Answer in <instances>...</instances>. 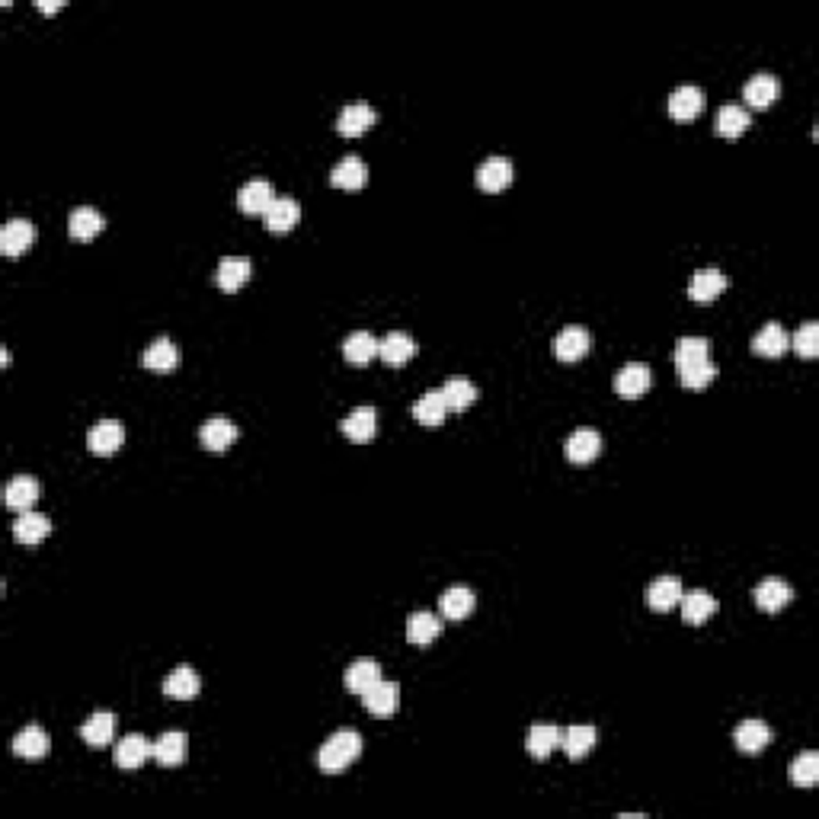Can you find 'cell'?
Returning a JSON list of instances; mask_svg holds the SVG:
<instances>
[{
	"label": "cell",
	"mask_w": 819,
	"mask_h": 819,
	"mask_svg": "<svg viewBox=\"0 0 819 819\" xmlns=\"http://www.w3.org/2000/svg\"><path fill=\"white\" fill-rule=\"evenodd\" d=\"M445 416H448V406H445V400H442L439 391H426L414 404V420L423 423V426H442Z\"/></svg>",
	"instance_id": "ab89813d"
},
{
	"label": "cell",
	"mask_w": 819,
	"mask_h": 819,
	"mask_svg": "<svg viewBox=\"0 0 819 819\" xmlns=\"http://www.w3.org/2000/svg\"><path fill=\"white\" fill-rule=\"evenodd\" d=\"M772 740H774L772 727H768L765 721H759V717H749V721H742L740 727L733 730L736 749L746 755H755V752H762V749H768Z\"/></svg>",
	"instance_id": "5b68a950"
},
{
	"label": "cell",
	"mask_w": 819,
	"mask_h": 819,
	"mask_svg": "<svg viewBox=\"0 0 819 819\" xmlns=\"http://www.w3.org/2000/svg\"><path fill=\"white\" fill-rule=\"evenodd\" d=\"M781 93V84L774 74H755V77H749V84L742 87V99H746L752 109H768V106L778 99Z\"/></svg>",
	"instance_id": "484cf974"
},
{
	"label": "cell",
	"mask_w": 819,
	"mask_h": 819,
	"mask_svg": "<svg viewBox=\"0 0 819 819\" xmlns=\"http://www.w3.org/2000/svg\"><path fill=\"white\" fill-rule=\"evenodd\" d=\"M33 243H36V224L26 221V218H10V221L0 228V250H4V256H10V260L26 253Z\"/></svg>",
	"instance_id": "3957f363"
},
{
	"label": "cell",
	"mask_w": 819,
	"mask_h": 819,
	"mask_svg": "<svg viewBox=\"0 0 819 819\" xmlns=\"http://www.w3.org/2000/svg\"><path fill=\"white\" fill-rule=\"evenodd\" d=\"M512 164L506 158H490L477 167V186L484 192H503L512 183Z\"/></svg>",
	"instance_id": "83f0119b"
},
{
	"label": "cell",
	"mask_w": 819,
	"mask_h": 819,
	"mask_svg": "<svg viewBox=\"0 0 819 819\" xmlns=\"http://www.w3.org/2000/svg\"><path fill=\"white\" fill-rule=\"evenodd\" d=\"M362 704H365L368 714L391 717L394 711L400 708V685H397V681H384V679H381L378 685H372V689L362 695Z\"/></svg>",
	"instance_id": "7c38bea8"
},
{
	"label": "cell",
	"mask_w": 819,
	"mask_h": 819,
	"mask_svg": "<svg viewBox=\"0 0 819 819\" xmlns=\"http://www.w3.org/2000/svg\"><path fill=\"white\" fill-rule=\"evenodd\" d=\"M599 452H602V435L596 429H577L567 439V458L573 465H589V461L599 458Z\"/></svg>",
	"instance_id": "4316f807"
},
{
	"label": "cell",
	"mask_w": 819,
	"mask_h": 819,
	"mask_svg": "<svg viewBox=\"0 0 819 819\" xmlns=\"http://www.w3.org/2000/svg\"><path fill=\"white\" fill-rule=\"evenodd\" d=\"M61 7H65L61 0H52V4H48V0H39V10H42V14H58Z\"/></svg>",
	"instance_id": "bcb514c9"
},
{
	"label": "cell",
	"mask_w": 819,
	"mask_h": 819,
	"mask_svg": "<svg viewBox=\"0 0 819 819\" xmlns=\"http://www.w3.org/2000/svg\"><path fill=\"white\" fill-rule=\"evenodd\" d=\"M276 202V192H272V183L269 179H250L247 186H241L237 192V209L243 215H266L269 205Z\"/></svg>",
	"instance_id": "30bf717a"
},
{
	"label": "cell",
	"mask_w": 819,
	"mask_h": 819,
	"mask_svg": "<svg viewBox=\"0 0 819 819\" xmlns=\"http://www.w3.org/2000/svg\"><path fill=\"white\" fill-rule=\"evenodd\" d=\"M262 221H266V230H272V234H289V230L302 221V205H298L292 196H282L269 205Z\"/></svg>",
	"instance_id": "5bb4252c"
},
{
	"label": "cell",
	"mask_w": 819,
	"mask_h": 819,
	"mask_svg": "<svg viewBox=\"0 0 819 819\" xmlns=\"http://www.w3.org/2000/svg\"><path fill=\"white\" fill-rule=\"evenodd\" d=\"M650 384H653V372H650V365H643V362H628V365L615 374V391L621 394L624 400L643 397V394L650 391Z\"/></svg>",
	"instance_id": "8992f818"
},
{
	"label": "cell",
	"mask_w": 819,
	"mask_h": 819,
	"mask_svg": "<svg viewBox=\"0 0 819 819\" xmlns=\"http://www.w3.org/2000/svg\"><path fill=\"white\" fill-rule=\"evenodd\" d=\"M330 183L336 186V189H362V186L368 183V164L362 158H355V154H349V158H343L340 164L330 170Z\"/></svg>",
	"instance_id": "9a60e30c"
},
{
	"label": "cell",
	"mask_w": 819,
	"mask_h": 819,
	"mask_svg": "<svg viewBox=\"0 0 819 819\" xmlns=\"http://www.w3.org/2000/svg\"><path fill=\"white\" fill-rule=\"evenodd\" d=\"M787 349H791V336H787V330L774 321L765 323V327L752 336V353L765 355V359H778V355H784Z\"/></svg>",
	"instance_id": "cb8c5ba5"
},
{
	"label": "cell",
	"mask_w": 819,
	"mask_h": 819,
	"mask_svg": "<svg viewBox=\"0 0 819 819\" xmlns=\"http://www.w3.org/2000/svg\"><path fill=\"white\" fill-rule=\"evenodd\" d=\"M791 784L797 787H813L819 781V755L816 752H804L791 762Z\"/></svg>",
	"instance_id": "ee69618b"
},
{
	"label": "cell",
	"mask_w": 819,
	"mask_h": 819,
	"mask_svg": "<svg viewBox=\"0 0 819 819\" xmlns=\"http://www.w3.org/2000/svg\"><path fill=\"white\" fill-rule=\"evenodd\" d=\"M122 442H125V429L118 420H103L87 433V448H90L93 455H99V458L116 455L118 448H122Z\"/></svg>",
	"instance_id": "ba28073f"
},
{
	"label": "cell",
	"mask_w": 819,
	"mask_h": 819,
	"mask_svg": "<svg viewBox=\"0 0 819 819\" xmlns=\"http://www.w3.org/2000/svg\"><path fill=\"white\" fill-rule=\"evenodd\" d=\"M727 292V276H723L721 269H698L695 276H691L689 282V298L691 302H714L717 295H723Z\"/></svg>",
	"instance_id": "2e32d148"
},
{
	"label": "cell",
	"mask_w": 819,
	"mask_h": 819,
	"mask_svg": "<svg viewBox=\"0 0 819 819\" xmlns=\"http://www.w3.org/2000/svg\"><path fill=\"white\" fill-rule=\"evenodd\" d=\"M474 605H477V599H474V592L467 589V586H448L445 592H442V615L452 618V621H465L467 615L474 611Z\"/></svg>",
	"instance_id": "e575fe53"
},
{
	"label": "cell",
	"mask_w": 819,
	"mask_h": 819,
	"mask_svg": "<svg viewBox=\"0 0 819 819\" xmlns=\"http://www.w3.org/2000/svg\"><path fill=\"white\" fill-rule=\"evenodd\" d=\"M791 599H793V589L781 577H768L755 586V605H759L762 611H768V615H772V611H781Z\"/></svg>",
	"instance_id": "603a6c76"
},
{
	"label": "cell",
	"mask_w": 819,
	"mask_h": 819,
	"mask_svg": "<svg viewBox=\"0 0 819 819\" xmlns=\"http://www.w3.org/2000/svg\"><path fill=\"white\" fill-rule=\"evenodd\" d=\"M685 589H681V579L679 577H660L647 586V605L653 611H669L681 602Z\"/></svg>",
	"instance_id": "d6986e66"
},
{
	"label": "cell",
	"mask_w": 819,
	"mask_h": 819,
	"mask_svg": "<svg viewBox=\"0 0 819 819\" xmlns=\"http://www.w3.org/2000/svg\"><path fill=\"white\" fill-rule=\"evenodd\" d=\"M112 736H116V714H109V711H97V714L87 717V723L80 727V740L93 749L109 746Z\"/></svg>",
	"instance_id": "d4e9b609"
},
{
	"label": "cell",
	"mask_w": 819,
	"mask_h": 819,
	"mask_svg": "<svg viewBox=\"0 0 819 819\" xmlns=\"http://www.w3.org/2000/svg\"><path fill=\"white\" fill-rule=\"evenodd\" d=\"M14 752L20 755V759H42V755L48 752V736L42 727H26L20 730V733L14 736Z\"/></svg>",
	"instance_id": "60d3db41"
},
{
	"label": "cell",
	"mask_w": 819,
	"mask_h": 819,
	"mask_svg": "<svg viewBox=\"0 0 819 819\" xmlns=\"http://www.w3.org/2000/svg\"><path fill=\"white\" fill-rule=\"evenodd\" d=\"M36 499H39V480L26 477V474L14 477L7 484V490H4V503H7L10 509H16V512H29Z\"/></svg>",
	"instance_id": "f546056e"
},
{
	"label": "cell",
	"mask_w": 819,
	"mask_h": 819,
	"mask_svg": "<svg viewBox=\"0 0 819 819\" xmlns=\"http://www.w3.org/2000/svg\"><path fill=\"white\" fill-rule=\"evenodd\" d=\"M374 122H378V112H374L372 106L349 103V106H343L340 116H336V131H340L343 138H359V135H365Z\"/></svg>",
	"instance_id": "277c9868"
},
{
	"label": "cell",
	"mask_w": 819,
	"mask_h": 819,
	"mask_svg": "<svg viewBox=\"0 0 819 819\" xmlns=\"http://www.w3.org/2000/svg\"><path fill=\"white\" fill-rule=\"evenodd\" d=\"M362 755V736L355 730H336L317 752V765L323 774H340Z\"/></svg>",
	"instance_id": "7a4b0ae2"
},
{
	"label": "cell",
	"mask_w": 819,
	"mask_h": 819,
	"mask_svg": "<svg viewBox=\"0 0 819 819\" xmlns=\"http://www.w3.org/2000/svg\"><path fill=\"white\" fill-rule=\"evenodd\" d=\"M749 122H752V116H749L746 106L727 103V106H721L714 125H717V135H721V138H740L742 131L749 128Z\"/></svg>",
	"instance_id": "d590c367"
},
{
	"label": "cell",
	"mask_w": 819,
	"mask_h": 819,
	"mask_svg": "<svg viewBox=\"0 0 819 819\" xmlns=\"http://www.w3.org/2000/svg\"><path fill=\"white\" fill-rule=\"evenodd\" d=\"M103 215H99L97 209H77L71 211V218H67V230H71L74 241H93V237L103 230Z\"/></svg>",
	"instance_id": "b9f144b4"
},
{
	"label": "cell",
	"mask_w": 819,
	"mask_h": 819,
	"mask_svg": "<svg viewBox=\"0 0 819 819\" xmlns=\"http://www.w3.org/2000/svg\"><path fill=\"white\" fill-rule=\"evenodd\" d=\"M439 634H442V618L433 615V611H416V615H410V621H406V640L416 643V647H426V643H433Z\"/></svg>",
	"instance_id": "836d02e7"
},
{
	"label": "cell",
	"mask_w": 819,
	"mask_h": 819,
	"mask_svg": "<svg viewBox=\"0 0 819 819\" xmlns=\"http://www.w3.org/2000/svg\"><path fill=\"white\" fill-rule=\"evenodd\" d=\"M675 372L689 391H704L717 378V365L711 362V343L704 336H681L675 343Z\"/></svg>",
	"instance_id": "6da1fadb"
},
{
	"label": "cell",
	"mask_w": 819,
	"mask_h": 819,
	"mask_svg": "<svg viewBox=\"0 0 819 819\" xmlns=\"http://www.w3.org/2000/svg\"><path fill=\"white\" fill-rule=\"evenodd\" d=\"M250 272H253L250 260H243V256H228V260H221V266H218L215 282L221 292H241L243 285L250 282Z\"/></svg>",
	"instance_id": "f1b7e54d"
},
{
	"label": "cell",
	"mask_w": 819,
	"mask_h": 819,
	"mask_svg": "<svg viewBox=\"0 0 819 819\" xmlns=\"http://www.w3.org/2000/svg\"><path fill=\"white\" fill-rule=\"evenodd\" d=\"M141 362H145V368H151V372H173V368L179 365L177 343H173L170 336H160V340H154L151 346L145 349Z\"/></svg>",
	"instance_id": "4dcf8cb0"
},
{
	"label": "cell",
	"mask_w": 819,
	"mask_h": 819,
	"mask_svg": "<svg viewBox=\"0 0 819 819\" xmlns=\"http://www.w3.org/2000/svg\"><path fill=\"white\" fill-rule=\"evenodd\" d=\"M596 727L592 723H573V727H567L564 733H560V746H564L567 759H583V755H589L592 749H596Z\"/></svg>",
	"instance_id": "7402d4cb"
},
{
	"label": "cell",
	"mask_w": 819,
	"mask_h": 819,
	"mask_svg": "<svg viewBox=\"0 0 819 819\" xmlns=\"http://www.w3.org/2000/svg\"><path fill=\"white\" fill-rule=\"evenodd\" d=\"M48 531H52V522L33 509L20 512V518L14 522V537L20 544H42L48 537Z\"/></svg>",
	"instance_id": "8d00e7d4"
},
{
	"label": "cell",
	"mask_w": 819,
	"mask_h": 819,
	"mask_svg": "<svg viewBox=\"0 0 819 819\" xmlns=\"http://www.w3.org/2000/svg\"><path fill=\"white\" fill-rule=\"evenodd\" d=\"M186 752H189V740H186V733H177V730H170V733H164L158 742H154V759H158L164 768L183 765Z\"/></svg>",
	"instance_id": "1f68e13d"
},
{
	"label": "cell",
	"mask_w": 819,
	"mask_h": 819,
	"mask_svg": "<svg viewBox=\"0 0 819 819\" xmlns=\"http://www.w3.org/2000/svg\"><path fill=\"white\" fill-rule=\"evenodd\" d=\"M704 109V90L701 87H679V90H672V97H669V116L675 118V122H691L695 116H701Z\"/></svg>",
	"instance_id": "4fadbf2b"
},
{
	"label": "cell",
	"mask_w": 819,
	"mask_h": 819,
	"mask_svg": "<svg viewBox=\"0 0 819 819\" xmlns=\"http://www.w3.org/2000/svg\"><path fill=\"white\" fill-rule=\"evenodd\" d=\"M558 746H560V730L554 727V723H535V727L528 730V736H525V749H528V755L537 762L548 759Z\"/></svg>",
	"instance_id": "d6a6232c"
},
{
	"label": "cell",
	"mask_w": 819,
	"mask_h": 819,
	"mask_svg": "<svg viewBox=\"0 0 819 819\" xmlns=\"http://www.w3.org/2000/svg\"><path fill=\"white\" fill-rule=\"evenodd\" d=\"M154 755V742L141 733H128L122 742H116V765L125 772H135Z\"/></svg>",
	"instance_id": "9c48e42d"
},
{
	"label": "cell",
	"mask_w": 819,
	"mask_h": 819,
	"mask_svg": "<svg viewBox=\"0 0 819 819\" xmlns=\"http://www.w3.org/2000/svg\"><path fill=\"white\" fill-rule=\"evenodd\" d=\"M681 621L685 624H704L711 615L717 611V599L711 592H689V596H681Z\"/></svg>",
	"instance_id": "74e56055"
},
{
	"label": "cell",
	"mask_w": 819,
	"mask_h": 819,
	"mask_svg": "<svg viewBox=\"0 0 819 819\" xmlns=\"http://www.w3.org/2000/svg\"><path fill=\"white\" fill-rule=\"evenodd\" d=\"M340 433L349 442H359V445L372 442L374 433H378V414H374V406H355L353 414L340 423Z\"/></svg>",
	"instance_id": "8fae6325"
},
{
	"label": "cell",
	"mask_w": 819,
	"mask_h": 819,
	"mask_svg": "<svg viewBox=\"0 0 819 819\" xmlns=\"http://www.w3.org/2000/svg\"><path fill=\"white\" fill-rule=\"evenodd\" d=\"M592 349V333L586 327H564L558 336H554V355L560 362H579L586 353Z\"/></svg>",
	"instance_id": "52a82bcc"
},
{
	"label": "cell",
	"mask_w": 819,
	"mask_h": 819,
	"mask_svg": "<svg viewBox=\"0 0 819 819\" xmlns=\"http://www.w3.org/2000/svg\"><path fill=\"white\" fill-rule=\"evenodd\" d=\"M439 394H442V400H445L448 410H458V414L477 400V387H474L467 378H448Z\"/></svg>",
	"instance_id": "7bdbcfd3"
},
{
	"label": "cell",
	"mask_w": 819,
	"mask_h": 819,
	"mask_svg": "<svg viewBox=\"0 0 819 819\" xmlns=\"http://www.w3.org/2000/svg\"><path fill=\"white\" fill-rule=\"evenodd\" d=\"M378 355L391 368H400L416 355V340L410 333H404V330H394V333H387L384 340H381Z\"/></svg>",
	"instance_id": "e0dca14e"
},
{
	"label": "cell",
	"mask_w": 819,
	"mask_h": 819,
	"mask_svg": "<svg viewBox=\"0 0 819 819\" xmlns=\"http://www.w3.org/2000/svg\"><path fill=\"white\" fill-rule=\"evenodd\" d=\"M378 346H381V343L374 340L372 333H365V330H355V333H349L346 343H343V355H346L349 365H368V362L378 355Z\"/></svg>",
	"instance_id": "f35d334b"
},
{
	"label": "cell",
	"mask_w": 819,
	"mask_h": 819,
	"mask_svg": "<svg viewBox=\"0 0 819 819\" xmlns=\"http://www.w3.org/2000/svg\"><path fill=\"white\" fill-rule=\"evenodd\" d=\"M791 346L797 349L804 359H816V355H819V323H813V321L804 323V327L793 333Z\"/></svg>",
	"instance_id": "f6af8a7d"
},
{
	"label": "cell",
	"mask_w": 819,
	"mask_h": 819,
	"mask_svg": "<svg viewBox=\"0 0 819 819\" xmlns=\"http://www.w3.org/2000/svg\"><path fill=\"white\" fill-rule=\"evenodd\" d=\"M199 442L209 452H224V448H230L237 442V426L230 420H224V416L205 420L202 429H199Z\"/></svg>",
	"instance_id": "44dd1931"
},
{
	"label": "cell",
	"mask_w": 819,
	"mask_h": 819,
	"mask_svg": "<svg viewBox=\"0 0 819 819\" xmlns=\"http://www.w3.org/2000/svg\"><path fill=\"white\" fill-rule=\"evenodd\" d=\"M199 689H202V679H199V672L189 666L173 669V672L164 679V695L173 698V701H192V698L199 695Z\"/></svg>",
	"instance_id": "ac0fdd59"
},
{
	"label": "cell",
	"mask_w": 819,
	"mask_h": 819,
	"mask_svg": "<svg viewBox=\"0 0 819 819\" xmlns=\"http://www.w3.org/2000/svg\"><path fill=\"white\" fill-rule=\"evenodd\" d=\"M381 679H384V675H381V666L374 660H368V656H362V660L349 662L346 675H343L346 689L355 691V695H365V691L372 689V685H378Z\"/></svg>",
	"instance_id": "ffe728a7"
}]
</instances>
